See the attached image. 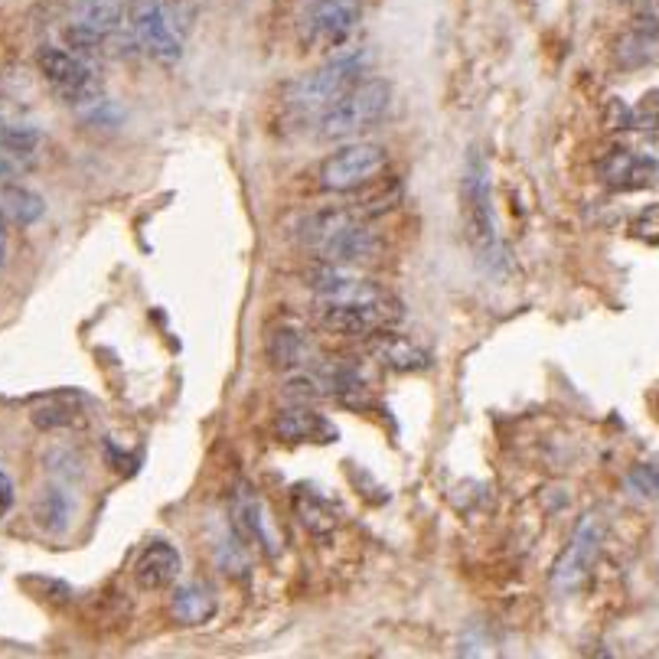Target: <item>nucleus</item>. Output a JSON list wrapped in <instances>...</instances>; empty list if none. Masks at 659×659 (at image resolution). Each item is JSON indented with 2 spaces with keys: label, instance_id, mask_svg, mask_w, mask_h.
Wrapping results in <instances>:
<instances>
[{
  "label": "nucleus",
  "instance_id": "5",
  "mask_svg": "<svg viewBox=\"0 0 659 659\" xmlns=\"http://www.w3.org/2000/svg\"><path fill=\"white\" fill-rule=\"evenodd\" d=\"M36 66H40L46 85L53 89L66 105H92L98 102V82L89 59L76 56L72 49L62 46H40L36 49Z\"/></svg>",
  "mask_w": 659,
  "mask_h": 659
},
{
  "label": "nucleus",
  "instance_id": "4",
  "mask_svg": "<svg viewBox=\"0 0 659 659\" xmlns=\"http://www.w3.org/2000/svg\"><path fill=\"white\" fill-rule=\"evenodd\" d=\"M320 327L337 337H379L382 330L402 320V307L389 294L369 297V301H323Z\"/></svg>",
  "mask_w": 659,
  "mask_h": 659
},
{
  "label": "nucleus",
  "instance_id": "25",
  "mask_svg": "<svg viewBox=\"0 0 659 659\" xmlns=\"http://www.w3.org/2000/svg\"><path fill=\"white\" fill-rule=\"evenodd\" d=\"M630 128L646 134L650 141H659V89L643 92V98L630 108Z\"/></svg>",
  "mask_w": 659,
  "mask_h": 659
},
{
  "label": "nucleus",
  "instance_id": "27",
  "mask_svg": "<svg viewBox=\"0 0 659 659\" xmlns=\"http://www.w3.org/2000/svg\"><path fill=\"white\" fill-rule=\"evenodd\" d=\"M627 487L643 496V500H659V464L656 460H646V464H637L627 474Z\"/></svg>",
  "mask_w": 659,
  "mask_h": 659
},
{
  "label": "nucleus",
  "instance_id": "23",
  "mask_svg": "<svg viewBox=\"0 0 659 659\" xmlns=\"http://www.w3.org/2000/svg\"><path fill=\"white\" fill-rule=\"evenodd\" d=\"M40 144H43V134L36 131L33 124L0 121V151H7L10 157H17L20 164L40 151Z\"/></svg>",
  "mask_w": 659,
  "mask_h": 659
},
{
  "label": "nucleus",
  "instance_id": "32",
  "mask_svg": "<svg viewBox=\"0 0 659 659\" xmlns=\"http://www.w3.org/2000/svg\"><path fill=\"white\" fill-rule=\"evenodd\" d=\"M7 258V229H4V216H0V268H4Z\"/></svg>",
  "mask_w": 659,
  "mask_h": 659
},
{
  "label": "nucleus",
  "instance_id": "10",
  "mask_svg": "<svg viewBox=\"0 0 659 659\" xmlns=\"http://www.w3.org/2000/svg\"><path fill=\"white\" fill-rule=\"evenodd\" d=\"M317 255L320 261H327V265L363 268L382 255V239L366 219H353V222H346L343 229L333 232L330 239L317 248Z\"/></svg>",
  "mask_w": 659,
  "mask_h": 659
},
{
  "label": "nucleus",
  "instance_id": "33",
  "mask_svg": "<svg viewBox=\"0 0 659 659\" xmlns=\"http://www.w3.org/2000/svg\"><path fill=\"white\" fill-rule=\"evenodd\" d=\"M624 7H633V10H643V7H650V0H620Z\"/></svg>",
  "mask_w": 659,
  "mask_h": 659
},
{
  "label": "nucleus",
  "instance_id": "14",
  "mask_svg": "<svg viewBox=\"0 0 659 659\" xmlns=\"http://www.w3.org/2000/svg\"><path fill=\"white\" fill-rule=\"evenodd\" d=\"M265 353H268V363L281 372H297V369H307L310 363H314V343H310V333L301 327V323H291V320H284V323H278V327L268 330Z\"/></svg>",
  "mask_w": 659,
  "mask_h": 659
},
{
  "label": "nucleus",
  "instance_id": "30",
  "mask_svg": "<svg viewBox=\"0 0 659 659\" xmlns=\"http://www.w3.org/2000/svg\"><path fill=\"white\" fill-rule=\"evenodd\" d=\"M14 500H17V493H14V480H10L4 470H0V516H7L10 509H14Z\"/></svg>",
  "mask_w": 659,
  "mask_h": 659
},
{
  "label": "nucleus",
  "instance_id": "18",
  "mask_svg": "<svg viewBox=\"0 0 659 659\" xmlns=\"http://www.w3.org/2000/svg\"><path fill=\"white\" fill-rule=\"evenodd\" d=\"M216 614V594L203 581H190L173 588L170 594V617L183 627H200Z\"/></svg>",
  "mask_w": 659,
  "mask_h": 659
},
{
  "label": "nucleus",
  "instance_id": "6",
  "mask_svg": "<svg viewBox=\"0 0 659 659\" xmlns=\"http://www.w3.org/2000/svg\"><path fill=\"white\" fill-rule=\"evenodd\" d=\"M604 545V519L598 513H584L578 519L575 532H571L562 555L555 558L552 568V588L555 594H575L584 581H588L594 562Z\"/></svg>",
  "mask_w": 659,
  "mask_h": 659
},
{
  "label": "nucleus",
  "instance_id": "8",
  "mask_svg": "<svg viewBox=\"0 0 659 659\" xmlns=\"http://www.w3.org/2000/svg\"><path fill=\"white\" fill-rule=\"evenodd\" d=\"M389 164V154H385L382 144H346L340 151H333L327 160L320 164V190L327 193H353L359 186H366L379 177Z\"/></svg>",
  "mask_w": 659,
  "mask_h": 659
},
{
  "label": "nucleus",
  "instance_id": "21",
  "mask_svg": "<svg viewBox=\"0 0 659 659\" xmlns=\"http://www.w3.org/2000/svg\"><path fill=\"white\" fill-rule=\"evenodd\" d=\"M46 213V203L40 193L27 190V186H4L0 190V216L4 222H14V226H33L40 222Z\"/></svg>",
  "mask_w": 659,
  "mask_h": 659
},
{
  "label": "nucleus",
  "instance_id": "34",
  "mask_svg": "<svg viewBox=\"0 0 659 659\" xmlns=\"http://www.w3.org/2000/svg\"><path fill=\"white\" fill-rule=\"evenodd\" d=\"M304 4H307V0H304Z\"/></svg>",
  "mask_w": 659,
  "mask_h": 659
},
{
  "label": "nucleus",
  "instance_id": "7",
  "mask_svg": "<svg viewBox=\"0 0 659 659\" xmlns=\"http://www.w3.org/2000/svg\"><path fill=\"white\" fill-rule=\"evenodd\" d=\"M363 4L359 0H307L297 36L310 49H340L359 27Z\"/></svg>",
  "mask_w": 659,
  "mask_h": 659
},
{
  "label": "nucleus",
  "instance_id": "17",
  "mask_svg": "<svg viewBox=\"0 0 659 659\" xmlns=\"http://www.w3.org/2000/svg\"><path fill=\"white\" fill-rule=\"evenodd\" d=\"M275 434L281 441H317V444H327V441H337V428L330 425L327 418L314 408H288L275 418Z\"/></svg>",
  "mask_w": 659,
  "mask_h": 659
},
{
  "label": "nucleus",
  "instance_id": "22",
  "mask_svg": "<svg viewBox=\"0 0 659 659\" xmlns=\"http://www.w3.org/2000/svg\"><path fill=\"white\" fill-rule=\"evenodd\" d=\"M294 509H297V516H301L304 526L314 532V536H320V539H327L330 532L337 529V522H340L337 509H333L320 493H314L310 487H297V493H294Z\"/></svg>",
  "mask_w": 659,
  "mask_h": 659
},
{
  "label": "nucleus",
  "instance_id": "15",
  "mask_svg": "<svg viewBox=\"0 0 659 659\" xmlns=\"http://www.w3.org/2000/svg\"><path fill=\"white\" fill-rule=\"evenodd\" d=\"M180 568H183L180 552L173 549L167 539H154L138 555L134 581H138L141 591H167V588H173V581L180 578Z\"/></svg>",
  "mask_w": 659,
  "mask_h": 659
},
{
  "label": "nucleus",
  "instance_id": "28",
  "mask_svg": "<svg viewBox=\"0 0 659 659\" xmlns=\"http://www.w3.org/2000/svg\"><path fill=\"white\" fill-rule=\"evenodd\" d=\"M633 235L650 245H659V203L656 206H646L643 213L633 219Z\"/></svg>",
  "mask_w": 659,
  "mask_h": 659
},
{
  "label": "nucleus",
  "instance_id": "31",
  "mask_svg": "<svg viewBox=\"0 0 659 659\" xmlns=\"http://www.w3.org/2000/svg\"><path fill=\"white\" fill-rule=\"evenodd\" d=\"M17 170H20V160H17V157H10L7 151H0V183L14 180V177H17Z\"/></svg>",
  "mask_w": 659,
  "mask_h": 659
},
{
  "label": "nucleus",
  "instance_id": "9",
  "mask_svg": "<svg viewBox=\"0 0 659 659\" xmlns=\"http://www.w3.org/2000/svg\"><path fill=\"white\" fill-rule=\"evenodd\" d=\"M131 36L157 66L173 69L183 56V40L173 30L164 0H134L131 4Z\"/></svg>",
  "mask_w": 659,
  "mask_h": 659
},
{
  "label": "nucleus",
  "instance_id": "1",
  "mask_svg": "<svg viewBox=\"0 0 659 659\" xmlns=\"http://www.w3.org/2000/svg\"><path fill=\"white\" fill-rule=\"evenodd\" d=\"M460 213H464V232L467 242L474 245L477 261L487 271L500 268L506 261V245L493 213V193H490V173L480 154H470L460 180Z\"/></svg>",
  "mask_w": 659,
  "mask_h": 659
},
{
  "label": "nucleus",
  "instance_id": "13",
  "mask_svg": "<svg viewBox=\"0 0 659 659\" xmlns=\"http://www.w3.org/2000/svg\"><path fill=\"white\" fill-rule=\"evenodd\" d=\"M232 526L239 532L242 542L255 545V549H261L265 555L278 552V539L268 526L265 503H261V496L248 487V483H239L232 493Z\"/></svg>",
  "mask_w": 659,
  "mask_h": 659
},
{
  "label": "nucleus",
  "instance_id": "19",
  "mask_svg": "<svg viewBox=\"0 0 659 659\" xmlns=\"http://www.w3.org/2000/svg\"><path fill=\"white\" fill-rule=\"evenodd\" d=\"M372 356L395 372H421L431 366L428 350H421L415 340L402 337V333H389V330H382L379 340L372 343Z\"/></svg>",
  "mask_w": 659,
  "mask_h": 659
},
{
  "label": "nucleus",
  "instance_id": "29",
  "mask_svg": "<svg viewBox=\"0 0 659 659\" xmlns=\"http://www.w3.org/2000/svg\"><path fill=\"white\" fill-rule=\"evenodd\" d=\"M607 128H614V131L630 128V108L620 102V98H611V105H607Z\"/></svg>",
  "mask_w": 659,
  "mask_h": 659
},
{
  "label": "nucleus",
  "instance_id": "16",
  "mask_svg": "<svg viewBox=\"0 0 659 659\" xmlns=\"http://www.w3.org/2000/svg\"><path fill=\"white\" fill-rule=\"evenodd\" d=\"M656 56H659V17L643 7L640 14L630 20L624 36L617 40V62L624 69H640V66H650Z\"/></svg>",
  "mask_w": 659,
  "mask_h": 659
},
{
  "label": "nucleus",
  "instance_id": "24",
  "mask_svg": "<svg viewBox=\"0 0 659 659\" xmlns=\"http://www.w3.org/2000/svg\"><path fill=\"white\" fill-rule=\"evenodd\" d=\"M79 23L89 30L111 36L121 30V0H79Z\"/></svg>",
  "mask_w": 659,
  "mask_h": 659
},
{
  "label": "nucleus",
  "instance_id": "20",
  "mask_svg": "<svg viewBox=\"0 0 659 659\" xmlns=\"http://www.w3.org/2000/svg\"><path fill=\"white\" fill-rule=\"evenodd\" d=\"M72 513H76V503H72V496L62 483H46V487L36 493L33 519L43 532H49V536H62V532L69 529Z\"/></svg>",
  "mask_w": 659,
  "mask_h": 659
},
{
  "label": "nucleus",
  "instance_id": "2",
  "mask_svg": "<svg viewBox=\"0 0 659 659\" xmlns=\"http://www.w3.org/2000/svg\"><path fill=\"white\" fill-rule=\"evenodd\" d=\"M366 69V53H340L330 62H323L320 69L304 72L301 79H294L284 89V105L297 115H323L343 92H350L353 85L363 79Z\"/></svg>",
  "mask_w": 659,
  "mask_h": 659
},
{
  "label": "nucleus",
  "instance_id": "3",
  "mask_svg": "<svg viewBox=\"0 0 659 659\" xmlns=\"http://www.w3.org/2000/svg\"><path fill=\"white\" fill-rule=\"evenodd\" d=\"M392 105V85L385 79H359L317 121L320 141H346L369 131Z\"/></svg>",
  "mask_w": 659,
  "mask_h": 659
},
{
  "label": "nucleus",
  "instance_id": "12",
  "mask_svg": "<svg viewBox=\"0 0 659 659\" xmlns=\"http://www.w3.org/2000/svg\"><path fill=\"white\" fill-rule=\"evenodd\" d=\"M307 288L323 297V301H369V297L385 294L379 284L356 275V268L327 265V261H320L314 271H307Z\"/></svg>",
  "mask_w": 659,
  "mask_h": 659
},
{
  "label": "nucleus",
  "instance_id": "26",
  "mask_svg": "<svg viewBox=\"0 0 659 659\" xmlns=\"http://www.w3.org/2000/svg\"><path fill=\"white\" fill-rule=\"evenodd\" d=\"M79 421V408L72 405H62V402H49L40 405L33 412V425L40 431H59V428H72Z\"/></svg>",
  "mask_w": 659,
  "mask_h": 659
},
{
  "label": "nucleus",
  "instance_id": "11",
  "mask_svg": "<svg viewBox=\"0 0 659 659\" xmlns=\"http://www.w3.org/2000/svg\"><path fill=\"white\" fill-rule=\"evenodd\" d=\"M598 177L607 190L633 193V190H650L659 183V160L650 154H637L630 147H614L607 151L598 164Z\"/></svg>",
  "mask_w": 659,
  "mask_h": 659
}]
</instances>
